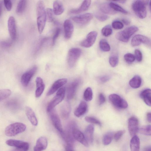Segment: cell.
<instances>
[{
    "label": "cell",
    "instance_id": "1",
    "mask_svg": "<svg viewBox=\"0 0 151 151\" xmlns=\"http://www.w3.org/2000/svg\"><path fill=\"white\" fill-rule=\"evenodd\" d=\"M37 24L39 32L41 34L45 26L46 21V10L44 2L39 1L37 5Z\"/></svg>",
    "mask_w": 151,
    "mask_h": 151
},
{
    "label": "cell",
    "instance_id": "2",
    "mask_svg": "<svg viewBox=\"0 0 151 151\" xmlns=\"http://www.w3.org/2000/svg\"><path fill=\"white\" fill-rule=\"evenodd\" d=\"M149 3V1L136 0L132 3V9L136 15L139 18L144 19L146 17V5Z\"/></svg>",
    "mask_w": 151,
    "mask_h": 151
},
{
    "label": "cell",
    "instance_id": "3",
    "mask_svg": "<svg viewBox=\"0 0 151 151\" xmlns=\"http://www.w3.org/2000/svg\"><path fill=\"white\" fill-rule=\"evenodd\" d=\"M26 128V126L25 124L20 122H16L7 126L5 130V133L7 136H14L24 132Z\"/></svg>",
    "mask_w": 151,
    "mask_h": 151
},
{
    "label": "cell",
    "instance_id": "4",
    "mask_svg": "<svg viewBox=\"0 0 151 151\" xmlns=\"http://www.w3.org/2000/svg\"><path fill=\"white\" fill-rule=\"evenodd\" d=\"M138 30V28L135 26L129 27L118 32L116 35V37L118 40L122 42H127L131 36Z\"/></svg>",
    "mask_w": 151,
    "mask_h": 151
},
{
    "label": "cell",
    "instance_id": "5",
    "mask_svg": "<svg viewBox=\"0 0 151 151\" xmlns=\"http://www.w3.org/2000/svg\"><path fill=\"white\" fill-rule=\"evenodd\" d=\"M65 92V88L62 87L60 88L56 95L48 104L47 107V111L49 112L58 104L64 99Z\"/></svg>",
    "mask_w": 151,
    "mask_h": 151
},
{
    "label": "cell",
    "instance_id": "6",
    "mask_svg": "<svg viewBox=\"0 0 151 151\" xmlns=\"http://www.w3.org/2000/svg\"><path fill=\"white\" fill-rule=\"evenodd\" d=\"M81 51L78 48L74 47L70 49L67 55V63L70 68L73 67L76 64L80 57Z\"/></svg>",
    "mask_w": 151,
    "mask_h": 151
},
{
    "label": "cell",
    "instance_id": "7",
    "mask_svg": "<svg viewBox=\"0 0 151 151\" xmlns=\"http://www.w3.org/2000/svg\"><path fill=\"white\" fill-rule=\"evenodd\" d=\"M109 99L111 103L116 108L125 109L128 107L127 102L117 94L110 95L109 96Z\"/></svg>",
    "mask_w": 151,
    "mask_h": 151
},
{
    "label": "cell",
    "instance_id": "8",
    "mask_svg": "<svg viewBox=\"0 0 151 151\" xmlns=\"http://www.w3.org/2000/svg\"><path fill=\"white\" fill-rule=\"evenodd\" d=\"M128 129L129 133L132 137L136 135L139 129V121L137 118L132 116L129 119Z\"/></svg>",
    "mask_w": 151,
    "mask_h": 151
},
{
    "label": "cell",
    "instance_id": "9",
    "mask_svg": "<svg viewBox=\"0 0 151 151\" xmlns=\"http://www.w3.org/2000/svg\"><path fill=\"white\" fill-rule=\"evenodd\" d=\"M37 70V67L35 66L23 74L21 79V82L23 86L26 87L28 86L31 78L36 73Z\"/></svg>",
    "mask_w": 151,
    "mask_h": 151
},
{
    "label": "cell",
    "instance_id": "10",
    "mask_svg": "<svg viewBox=\"0 0 151 151\" xmlns=\"http://www.w3.org/2000/svg\"><path fill=\"white\" fill-rule=\"evenodd\" d=\"M141 43L150 46L151 45L150 40L144 35H137L132 38L131 42V44L132 47L138 46Z\"/></svg>",
    "mask_w": 151,
    "mask_h": 151
},
{
    "label": "cell",
    "instance_id": "11",
    "mask_svg": "<svg viewBox=\"0 0 151 151\" xmlns=\"http://www.w3.org/2000/svg\"><path fill=\"white\" fill-rule=\"evenodd\" d=\"M49 112L50 117L53 125L60 133H61L63 131L60 119L57 112L53 109Z\"/></svg>",
    "mask_w": 151,
    "mask_h": 151
},
{
    "label": "cell",
    "instance_id": "12",
    "mask_svg": "<svg viewBox=\"0 0 151 151\" xmlns=\"http://www.w3.org/2000/svg\"><path fill=\"white\" fill-rule=\"evenodd\" d=\"M97 33L95 31L89 32L87 35L86 38L81 43V45L83 47L89 48L92 46L95 43Z\"/></svg>",
    "mask_w": 151,
    "mask_h": 151
},
{
    "label": "cell",
    "instance_id": "13",
    "mask_svg": "<svg viewBox=\"0 0 151 151\" xmlns=\"http://www.w3.org/2000/svg\"><path fill=\"white\" fill-rule=\"evenodd\" d=\"M93 18V15L91 14L86 13L74 17L72 19L78 24L84 25L88 23Z\"/></svg>",
    "mask_w": 151,
    "mask_h": 151
},
{
    "label": "cell",
    "instance_id": "14",
    "mask_svg": "<svg viewBox=\"0 0 151 151\" xmlns=\"http://www.w3.org/2000/svg\"><path fill=\"white\" fill-rule=\"evenodd\" d=\"M80 82V79H77L69 85L67 90V98L68 100H70L74 97Z\"/></svg>",
    "mask_w": 151,
    "mask_h": 151
},
{
    "label": "cell",
    "instance_id": "15",
    "mask_svg": "<svg viewBox=\"0 0 151 151\" xmlns=\"http://www.w3.org/2000/svg\"><path fill=\"white\" fill-rule=\"evenodd\" d=\"M8 27L10 36L13 40H15L17 35L16 21L14 18L10 16L8 21Z\"/></svg>",
    "mask_w": 151,
    "mask_h": 151
},
{
    "label": "cell",
    "instance_id": "16",
    "mask_svg": "<svg viewBox=\"0 0 151 151\" xmlns=\"http://www.w3.org/2000/svg\"><path fill=\"white\" fill-rule=\"evenodd\" d=\"M72 134L74 138L86 147L89 144L86 140L84 134L78 129L75 127L73 130Z\"/></svg>",
    "mask_w": 151,
    "mask_h": 151
},
{
    "label": "cell",
    "instance_id": "17",
    "mask_svg": "<svg viewBox=\"0 0 151 151\" xmlns=\"http://www.w3.org/2000/svg\"><path fill=\"white\" fill-rule=\"evenodd\" d=\"M67 81V79L65 78L60 79L55 81L48 91L47 94V96H49L52 94L65 85Z\"/></svg>",
    "mask_w": 151,
    "mask_h": 151
},
{
    "label": "cell",
    "instance_id": "18",
    "mask_svg": "<svg viewBox=\"0 0 151 151\" xmlns=\"http://www.w3.org/2000/svg\"><path fill=\"white\" fill-rule=\"evenodd\" d=\"M65 37L66 39L71 38L73 32L74 26L71 21L69 19H66L63 24Z\"/></svg>",
    "mask_w": 151,
    "mask_h": 151
},
{
    "label": "cell",
    "instance_id": "19",
    "mask_svg": "<svg viewBox=\"0 0 151 151\" xmlns=\"http://www.w3.org/2000/svg\"><path fill=\"white\" fill-rule=\"evenodd\" d=\"M47 140L45 137H41L37 140L34 151H42L46 149L47 146Z\"/></svg>",
    "mask_w": 151,
    "mask_h": 151
},
{
    "label": "cell",
    "instance_id": "20",
    "mask_svg": "<svg viewBox=\"0 0 151 151\" xmlns=\"http://www.w3.org/2000/svg\"><path fill=\"white\" fill-rule=\"evenodd\" d=\"M6 143L9 146L16 148H24L29 149V147L28 142L19 140L10 139L7 140Z\"/></svg>",
    "mask_w": 151,
    "mask_h": 151
},
{
    "label": "cell",
    "instance_id": "21",
    "mask_svg": "<svg viewBox=\"0 0 151 151\" xmlns=\"http://www.w3.org/2000/svg\"><path fill=\"white\" fill-rule=\"evenodd\" d=\"M94 128V125L90 124L86 127L85 130L84 134L88 144H91L93 142Z\"/></svg>",
    "mask_w": 151,
    "mask_h": 151
},
{
    "label": "cell",
    "instance_id": "22",
    "mask_svg": "<svg viewBox=\"0 0 151 151\" xmlns=\"http://www.w3.org/2000/svg\"><path fill=\"white\" fill-rule=\"evenodd\" d=\"M25 110L26 115L31 123L34 126H37L38 123V121L35 113L32 109L29 107L26 106Z\"/></svg>",
    "mask_w": 151,
    "mask_h": 151
},
{
    "label": "cell",
    "instance_id": "23",
    "mask_svg": "<svg viewBox=\"0 0 151 151\" xmlns=\"http://www.w3.org/2000/svg\"><path fill=\"white\" fill-rule=\"evenodd\" d=\"M36 89L35 92V96L36 98H38L43 93L45 88V85L42 79L39 77L36 78Z\"/></svg>",
    "mask_w": 151,
    "mask_h": 151
},
{
    "label": "cell",
    "instance_id": "24",
    "mask_svg": "<svg viewBox=\"0 0 151 151\" xmlns=\"http://www.w3.org/2000/svg\"><path fill=\"white\" fill-rule=\"evenodd\" d=\"M87 107L88 106L86 102L82 101L74 112L75 115L77 117L82 116L86 113Z\"/></svg>",
    "mask_w": 151,
    "mask_h": 151
},
{
    "label": "cell",
    "instance_id": "25",
    "mask_svg": "<svg viewBox=\"0 0 151 151\" xmlns=\"http://www.w3.org/2000/svg\"><path fill=\"white\" fill-rule=\"evenodd\" d=\"M91 3V0H84L79 8L71 10L70 12L72 14H77L86 11L88 9Z\"/></svg>",
    "mask_w": 151,
    "mask_h": 151
},
{
    "label": "cell",
    "instance_id": "26",
    "mask_svg": "<svg viewBox=\"0 0 151 151\" xmlns=\"http://www.w3.org/2000/svg\"><path fill=\"white\" fill-rule=\"evenodd\" d=\"M70 105L68 101H66L62 105L60 108V113L64 119L68 118L71 112Z\"/></svg>",
    "mask_w": 151,
    "mask_h": 151
},
{
    "label": "cell",
    "instance_id": "27",
    "mask_svg": "<svg viewBox=\"0 0 151 151\" xmlns=\"http://www.w3.org/2000/svg\"><path fill=\"white\" fill-rule=\"evenodd\" d=\"M53 13L55 15H59L64 12V9L62 2L58 0L55 1L53 3Z\"/></svg>",
    "mask_w": 151,
    "mask_h": 151
},
{
    "label": "cell",
    "instance_id": "28",
    "mask_svg": "<svg viewBox=\"0 0 151 151\" xmlns=\"http://www.w3.org/2000/svg\"><path fill=\"white\" fill-rule=\"evenodd\" d=\"M151 92L150 89L147 88L142 91L140 94V96L145 103L148 106H151Z\"/></svg>",
    "mask_w": 151,
    "mask_h": 151
},
{
    "label": "cell",
    "instance_id": "29",
    "mask_svg": "<svg viewBox=\"0 0 151 151\" xmlns=\"http://www.w3.org/2000/svg\"><path fill=\"white\" fill-rule=\"evenodd\" d=\"M140 144L139 137L136 135L132 137L130 142L131 151H139Z\"/></svg>",
    "mask_w": 151,
    "mask_h": 151
},
{
    "label": "cell",
    "instance_id": "30",
    "mask_svg": "<svg viewBox=\"0 0 151 151\" xmlns=\"http://www.w3.org/2000/svg\"><path fill=\"white\" fill-rule=\"evenodd\" d=\"M100 10L104 14H114L116 12L110 6L109 3H104L100 4L99 6Z\"/></svg>",
    "mask_w": 151,
    "mask_h": 151
},
{
    "label": "cell",
    "instance_id": "31",
    "mask_svg": "<svg viewBox=\"0 0 151 151\" xmlns=\"http://www.w3.org/2000/svg\"><path fill=\"white\" fill-rule=\"evenodd\" d=\"M141 82L140 77L138 75H135L129 81V84L132 88H137L140 86Z\"/></svg>",
    "mask_w": 151,
    "mask_h": 151
},
{
    "label": "cell",
    "instance_id": "32",
    "mask_svg": "<svg viewBox=\"0 0 151 151\" xmlns=\"http://www.w3.org/2000/svg\"><path fill=\"white\" fill-rule=\"evenodd\" d=\"M114 136V133L112 132H108L105 134L102 140L103 144L105 145L109 144L112 140Z\"/></svg>",
    "mask_w": 151,
    "mask_h": 151
},
{
    "label": "cell",
    "instance_id": "33",
    "mask_svg": "<svg viewBox=\"0 0 151 151\" xmlns=\"http://www.w3.org/2000/svg\"><path fill=\"white\" fill-rule=\"evenodd\" d=\"M111 7L116 12H119L126 14H128V12L118 4L112 2L109 3Z\"/></svg>",
    "mask_w": 151,
    "mask_h": 151
},
{
    "label": "cell",
    "instance_id": "34",
    "mask_svg": "<svg viewBox=\"0 0 151 151\" xmlns=\"http://www.w3.org/2000/svg\"><path fill=\"white\" fill-rule=\"evenodd\" d=\"M93 92L91 88L88 87L85 90L83 93V98L87 101H91L93 98Z\"/></svg>",
    "mask_w": 151,
    "mask_h": 151
},
{
    "label": "cell",
    "instance_id": "35",
    "mask_svg": "<svg viewBox=\"0 0 151 151\" xmlns=\"http://www.w3.org/2000/svg\"><path fill=\"white\" fill-rule=\"evenodd\" d=\"M26 5V1L20 0L18 3L17 6L16 12L18 14L22 13L24 11Z\"/></svg>",
    "mask_w": 151,
    "mask_h": 151
},
{
    "label": "cell",
    "instance_id": "36",
    "mask_svg": "<svg viewBox=\"0 0 151 151\" xmlns=\"http://www.w3.org/2000/svg\"><path fill=\"white\" fill-rule=\"evenodd\" d=\"M99 45L100 49L103 51L107 52L110 50V47L109 44L107 41L104 39H102L100 41Z\"/></svg>",
    "mask_w": 151,
    "mask_h": 151
},
{
    "label": "cell",
    "instance_id": "37",
    "mask_svg": "<svg viewBox=\"0 0 151 151\" xmlns=\"http://www.w3.org/2000/svg\"><path fill=\"white\" fill-rule=\"evenodd\" d=\"M11 91L9 89H4L0 90V101L8 97L11 94Z\"/></svg>",
    "mask_w": 151,
    "mask_h": 151
},
{
    "label": "cell",
    "instance_id": "38",
    "mask_svg": "<svg viewBox=\"0 0 151 151\" xmlns=\"http://www.w3.org/2000/svg\"><path fill=\"white\" fill-rule=\"evenodd\" d=\"M138 132L143 135H150L151 134V125H148L141 127L139 129Z\"/></svg>",
    "mask_w": 151,
    "mask_h": 151
},
{
    "label": "cell",
    "instance_id": "39",
    "mask_svg": "<svg viewBox=\"0 0 151 151\" xmlns=\"http://www.w3.org/2000/svg\"><path fill=\"white\" fill-rule=\"evenodd\" d=\"M112 33V29L109 25L105 26L101 30L102 35L105 37H108Z\"/></svg>",
    "mask_w": 151,
    "mask_h": 151
},
{
    "label": "cell",
    "instance_id": "40",
    "mask_svg": "<svg viewBox=\"0 0 151 151\" xmlns=\"http://www.w3.org/2000/svg\"><path fill=\"white\" fill-rule=\"evenodd\" d=\"M118 61V57L117 55H112L109 58V63L111 66L113 67H114L117 65Z\"/></svg>",
    "mask_w": 151,
    "mask_h": 151
},
{
    "label": "cell",
    "instance_id": "41",
    "mask_svg": "<svg viewBox=\"0 0 151 151\" xmlns=\"http://www.w3.org/2000/svg\"><path fill=\"white\" fill-rule=\"evenodd\" d=\"M85 119L86 121L88 122L95 124L100 126H101V123L95 117L87 116L85 117Z\"/></svg>",
    "mask_w": 151,
    "mask_h": 151
},
{
    "label": "cell",
    "instance_id": "42",
    "mask_svg": "<svg viewBox=\"0 0 151 151\" xmlns=\"http://www.w3.org/2000/svg\"><path fill=\"white\" fill-rule=\"evenodd\" d=\"M95 17L99 21L104 22L108 18V16L106 14L97 12L95 14Z\"/></svg>",
    "mask_w": 151,
    "mask_h": 151
},
{
    "label": "cell",
    "instance_id": "43",
    "mask_svg": "<svg viewBox=\"0 0 151 151\" xmlns=\"http://www.w3.org/2000/svg\"><path fill=\"white\" fill-rule=\"evenodd\" d=\"M112 26L115 29H122L124 25L121 22L118 20H115L112 22Z\"/></svg>",
    "mask_w": 151,
    "mask_h": 151
},
{
    "label": "cell",
    "instance_id": "44",
    "mask_svg": "<svg viewBox=\"0 0 151 151\" xmlns=\"http://www.w3.org/2000/svg\"><path fill=\"white\" fill-rule=\"evenodd\" d=\"M53 10L52 9L48 8L46 9V18L48 21L51 22L53 21Z\"/></svg>",
    "mask_w": 151,
    "mask_h": 151
},
{
    "label": "cell",
    "instance_id": "45",
    "mask_svg": "<svg viewBox=\"0 0 151 151\" xmlns=\"http://www.w3.org/2000/svg\"><path fill=\"white\" fill-rule=\"evenodd\" d=\"M125 60L128 63H131L133 62L135 60L134 56L131 53H127L124 56Z\"/></svg>",
    "mask_w": 151,
    "mask_h": 151
},
{
    "label": "cell",
    "instance_id": "46",
    "mask_svg": "<svg viewBox=\"0 0 151 151\" xmlns=\"http://www.w3.org/2000/svg\"><path fill=\"white\" fill-rule=\"evenodd\" d=\"M125 132V131L124 130H119L117 132L114 136L115 140L116 141H118L121 138Z\"/></svg>",
    "mask_w": 151,
    "mask_h": 151
},
{
    "label": "cell",
    "instance_id": "47",
    "mask_svg": "<svg viewBox=\"0 0 151 151\" xmlns=\"http://www.w3.org/2000/svg\"><path fill=\"white\" fill-rule=\"evenodd\" d=\"M61 32L60 29L59 28H57L55 31V33L52 38V45L55 44L56 40L59 36Z\"/></svg>",
    "mask_w": 151,
    "mask_h": 151
},
{
    "label": "cell",
    "instance_id": "48",
    "mask_svg": "<svg viewBox=\"0 0 151 151\" xmlns=\"http://www.w3.org/2000/svg\"><path fill=\"white\" fill-rule=\"evenodd\" d=\"M135 58L139 62H141L142 60V54L141 52L139 50L136 49L134 51Z\"/></svg>",
    "mask_w": 151,
    "mask_h": 151
},
{
    "label": "cell",
    "instance_id": "49",
    "mask_svg": "<svg viewBox=\"0 0 151 151\" xmlns=\"http://www.w3.org/2000/svg\"><path fill=\"white\" fill-rule=\"evenodd\" d=\"M4 3L6 9L8 11H10L12 6L11 1L10 0H4Z\"/></svg>",
    "mask_w": 151,
    "mask_h": 151
},
{
    "label": "cell",
    "instance_id": "50",
    "mask_svg": "<svg viewBox=\"0 0 151 151\" xmlns=\"http://www.w3.org/2000/svg\"><path fill=\"white\" fill-rule=\"evenodd\" d=\"M12 42L10 41H3L1 43V46L4 48H7L10 47L12 45Z\"/></svg>",
    "mask_w": 151,
    "mask_h": 151
},
{
    "label": "cell",
    "instance_id": "51",
    "mask_svg": "<svg viewBox=\"0 0 151 151\" xmlns=\"http://www.w3.org/2000/svg\"><path fill=\"white\" fill-rule=\"evenodd\" d=\"M99 105H101L104 103L105 101V98L104 95L102 93H100L99 96Z\"/></svg>",
    "mask_w": 151,
    "mask_h": 151
},
{
    "label": "cell",
    "instance_id": "52",
    "mask_svg": "<svg viewBox=\"0 0 151 151\" xmlns=\"http://www.w3.org/2000/svg\"><path fill=\"white\" fill-rule=\"evenodd\" d=\"M110 79V77L108 76H104L101 77L99 79V81L101 83H104L108 81Z\"/></svg>",
    "mask_w": 151,
    "mask_h": 151
},
{
    "label": "cell",
    "instance_id": "53",
    "mask_svg": "<svg viewBox=\"0 0 151 151\" xmlns=\"http://www.w3.org/2000/svg\"><path fill=\"white\" fill-rule=\"evenodd\" d=\"M28 149L24 148H15L12 151H27Z\"/></svg>",
    "mask_w": 151,
    "mask_h": 151
},
{
    "label": "cell",
    "instance_id": "54",
    "mask_svg": "<svg viewBox=\"0 0 151 151\" xmlns=\"http://www.w3.org/2000/svg\"><path fill=\"white\" fill-rule=\"evenodd\" d=\"M122 23L126 25H128L130 23V22L129 20L126 19H122Z\"/></svg>",
    "mask_w": 151,
    "mask_h": 151
},
{
    "label": "cell",
    "instance_id": "55",
    "mask_svg": "<svg viewBox=\"0 0 151 151\" xmlns=\"http://www.w3.org/2000/svg\"><path fill=\"white\" fill-rule=\"evenodd\" d=\"M65 151H74L73 149V147L67 145L65 147Z\"/></svg>",
    "mask_w": 151,
    "mask_h": 151
},
{
    "label": "cell",
    "instance_id": "56",
    "mask_svg": "<svg viewBox=\"0 0 151 151\" xmlns=\"http://www.w3.org/2000/svg\"><path fill=\"white\" fill-rule=\"evenodd\" d=\"M147 121L150 123L151 122V114L150 112H148L147 114Z\"/></svg>",
    "mask_w": 151,
    "mask_h": 151
},
{
    "label": "cell",
    "instance_id": "57",
    "mask_svg": "<svg viewBox=\"0 0 151 151\" xmlns=\"http://www.w3.org/2000/svg\"><path fill=\"white\" fill-rule=\"evenodd\" d=\"M143 151H151L150 146H148L145 147Z\"/></svg>",
    "mask_w": 151,
    "mask_h": 151
},
{
    "label": "cell",
    "instance_id": "58",
    "mask_svg": "<svg viewBox=\"0 0 151 151\" xmlns=\"http://www.w3.org/2000/svg\"><path fill=\"white\" fill-rule=\"evenodd\" d=\"M2 11V4L1 1H0V17L1 16Z\"/></svg>",
    "mask_w": 151,
    "mask_h": 151
},
{
    "label": "cell",
    "instance_id": "59",
    "mask_svg": "<svg viewBox=\"0 0 151 151\" xmlns=\"http://www.w3.org/2000/svg\"><path fill=\"white\" fill-rule=\"evenodd\" d=\"M115 1V2H118L119 3H125L126 2V1H125V0H119V1Z\"/></svg>",
    "mask_w": 151,
    "mask_h": 151
}]
</instances>
